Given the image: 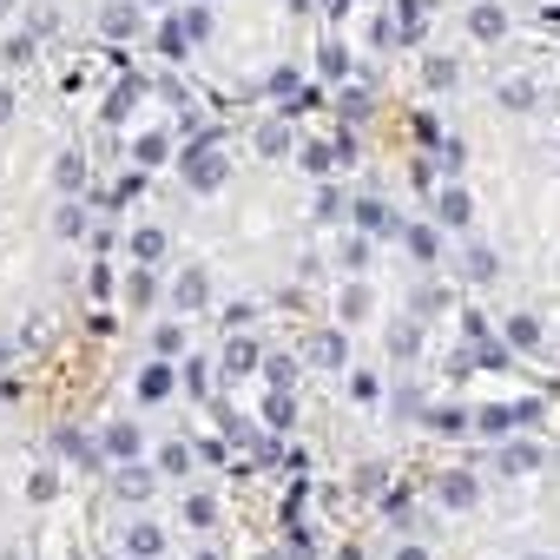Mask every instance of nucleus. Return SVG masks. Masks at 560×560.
<instances>
[{"label": "nucleus", "mask_w": 560, "mask_h": 560, "mask_svg": "<svg viewBox=\"0 0 560 560\" xmlns=\"http://www.w3.org/2000/svg\"><path fill=\"white\" fill-rule=\"evenodd\" d=\"M211 145H218V132H205V139H191V152H185V178H191L198 191H211V185H224V159H218Z\"/></svg>", "instance_id": "f257e3e1"}, {"label": "nucleus", "mask_w": 560, "mask_h": 560, "mask_svg": "<svg viewBox=\"0 0 560 560\" xmlns=\"http://www.w3.org/2000/svg\"><path fill=\"white\" fill-rule=\"evenodd\" d=\"M435 218H442V224H468V191H462V185H448V191L435 198Z\"/></svg>", "instance_id": "f03ea898"}, {"label": "nucleus", "mask_w": 560, "mask_h": 560, "mask_svg": "<svg viewBox=\"0 0 560 560\" xmlns=\"http://www.w3.org/2000/svg\"><path fill=\"white\" fill-rule=\"evenodd\" d=\"M106 455L132 462V455H139V429H132V422H113V429H106Z\"/></svg>", "instance_id": "7ed1b4c3"}, {"label": "nucleus", "mask_w": 560, "mask_h": 560, "mask_svg": "<svg viewBox=\"0 0 560 560\" xmlns=\"http://www.w3.org/2000/svg\"><path fill=\"white\" fill-rule=\"evenodd\" d=\"M185 40H191V27H185V14H178V21H165V34H159V54H165V60H185Z\"/></svg>", "instance_id": "20e7f679"}, {"label": "nucleus", "mask_w": 560, "mask_h": 560, "mask_svg": "<svg viewBox=\"0 0 560 560\" xmlns=\"http://www.w3.org/2000/svg\"><path fill=\"white\" fill-rule=\"evenodd\" d=\"M139 396H145V402L172 396V370H165V363H145V376H139Z\"/></svg>", "instance_id": "39448f33"}, {"label": "nucleus", "mask_w": 560, "mask_h": 560, "mask_svg": "<svg viewBox=\"0 0 560 560\" xmlns=\"http://www.w3.org/2000/svg\"><path fill=\"white\" fill-rule=\"evenodd\" d=\"M172 298H178V311H198V304H205V270H185Z\"/></svg>", "instance_id": "423d86ee"}, {"label": "nucleus", "mask_w": 560, "mask_h": 560, "mask_svg": "<svg viewBox=\"0 0 560 560\" xmlns=\"http://www.w3.org/2000/svg\"><path fill=\"white\" fill-rule=\"evenodd\" d=\"M422 21H429V8H422V0H396V27H402L409 40H422Z\"/></svg>", "instance_id": "0eeeda50"}, {"label": "nucleus", "mask_w": 560, "mask_h": 560, "mask_svg": "<svg viewBox=\"0 0 560 560\" xmlns=\"http://www.w3.org/2000/svg\"><path fill=\"white\" fill-rule=\"evenodd\" d=\"M402 237H409V257H416V264H435V231H429V224H409Z\"/></svg>", "instance_id": "6e6552de"}, {"label": "nucleus", "mask_w": 560, "mask_h": 560, "mask_svg": "<svg viewBox=\"0 0 560 560\" xmlns=\"http://www.w3.org/2000/svg\"><path fill=\"white\" fill-rule=\"evenodd\" d=\"M540 343V324L534 317H508V350H534Z\"/></svg>", "instance_id": "1a4fd4ad"}, {"label": "nucleus", "mask_w": 560, "mask_h": 560, "mask_svg": "<svg viewBox=\"0 0 560 560\" xmlns=\"http://www.w3.org/2000/svg\"><path fill=\"white\" fill-rule=\"evenodd\" d=\"M468 27H475L481 40H494V34L508 27V14H501V8H475V14H468Z\"/></svg>", "instance_id": "9d476101"}, {"label": "nucleus", "mask_w": 560, "mask_h": 560, "mask_svg": "<svg viewBox=\"0 0 560 560\" xmlns=\"http://www.w3.org/2000/svg\"><path fill=\"white\" fill-rule=\"evenodd\" d=\"M311 357H317L324 370H337V363H343V337H337V330H324V337L311 343Z\"/></svg>", "instance_id": "9b49d317"}, {"label": "nucleus", "mask_w": 560, "mask_h": 560, "mask_svg": "<svg viewBox=\"0 0 560 560\" xmlns=\"http://www.w3.org/2000/svg\"><path fill=\"white\" fill-rule=\"evenodd\" d=\"M534 462H540L534 442H508V448H501V468H508V475H521V468H534Z\"/></svg>", "instance_id": "f8f14e48"}, {"label": "nucleus", "mask_w": 560, "mask_h": 560, "mask_svg": "<svg viewBox=\"0 0 560 560\" xmlns=\"http://www.w3.org/2000/svg\"><path fill=\"white\" fill-rule=\"evenodd\" d=\"M442 501H448V508H468V501H475V475H448V481H442Z\"/></svg>", "instance_id": "ddd939ff"}, {"label": "nucleus", "mask_w": 560, "mask_h": 560, "mask_svg": "<svg viewBox=\"0 0 560 560\" xmlns=\"http://www.w3.org/2000/svg\"><path fill=\"white\" fill-rule=\"evenodd\" d=\"M159 250H165V231H139V237H132V257H139V264H152Z\"/></svg>", "instance_id": "4468645a"}, {"label": "nucleus", "mask_w": 560, "mask_h": 560, "mask_svg": "<svg viewBox=\"0 0 560 560\" xmlns=\"http://www.w3.org/2000/svg\"><path fill=\"white\" fill-rule=\"evenodd\" d=\"M429 429H442V435H462V429H468V416H462V409H429Z\"/></svg>", "instance_id": "2eb2a0df"}, {"label": "nucleus", "mask_w": 560, "mask_h": 560, "mask_svg": "<svg viewBox=\"0 0 560 560\" xmlns=\"http://www.w3.org/2000/svg\"><path fill=\"white\" fill-rule=\"evenodd\" d=\"M257 145H264V152H284V145H291V126H284V119H270V126L257 132Z\"/></svg>", "instance_id": "dca6fc26"}, {"label": "nucleus", "mask_w": 560, "mask_h": 560, "mask_svg": "<svg viewBox=\"0 0 560 560\" xmlns=\"http://www.w3.org/2000/svg\"><path fill=\"white\" fill-rule=\"evenodd\" d=\"M132 21H139V8H126V0L106 8V34H132Z\"/></svg>", "instance_id": "f3484780"}, {"label": "nucleus", "mask_w": 560, "mask_h": 560, "mask_svg": "<svg viewBox=\"0 0 560 560\" xmlns=\"http://www.w3.org/2000/svg\"><path fill=\"white\" fill-rule=\"evenodd\" d=\"M317 67H324L330 80H343V73H350V54H343V47H324V54H317Z\"/></svg>", "instance_id": "a211bd4d"}, {"label": "nucleus", "mask_w": 560, "mask_h": 560, "mask_svg": "<svg viewBox=\"0 0 560 560\" xmlns=\"http://www.w3.org/2000/svg\"><path fill=\"white\" fill-rule=\"evenodd\" d=\"M60 185H67V191H73V185H86V159H73V152H67V159H60Z\"/></svg>", "instance_id": "6ab92c4d"}, {"label": "nucleus", "mask_w": 560, "mask_h": 560, "mask_svg": "<svg viewBox=\"0 0 560 560\" xmlns=\"http://www.w3.org/2000/svg\"><path fill=\"white\" fill-rule=\"evenodd\" d=\"M357 218H363V224H370V231H389V211H383V205H376V198H363V205H357Z\"/></svg>", "instance_id": "aec40b11"}, {"label": "nucleus", "mask_w": 560, "mask_h": 560, "mask_svg": "<svg viewBox=\"0 0 560 560\" xmlns=\"http://www.w3.org/2000/svg\"><path fill=\"white\" fill-rule=\"evenodd\" d=\"M389 350H396V357H416V324H396V330H389Z\"/></svg>", "instance_id": "412c9836"}, {"label": "nucleus", "mask_w": 560, "mask_h": 560, "mask_svg": "<svg viewBox=\"0 0 560 560\" xmlns=\"http://www.w3.org/2000/svg\"><path fill=\"white\" fill-rule=\"evenodd\" d=\"M119 494H132V501H139V494H152V475H139V468H126V475H119Z\"/></svg>", "instance_id": "4be33fe9"}, {"label": "nucleus", "mask_w": 560, "mask_h": 560, "mask_svg": "<svg viewBox=\"0 0 560 560\" xmlns=\"http://www.w3.org/2000/svg\"><path fill=\"white\" fill-rule=\"evenodd\" d=\"M211 514H218V508H211L205 494H191V501H185V521H191V527H211Z\"/></svg>", "instance_id": "5701e85b"}, {"label": "nucleus", "mask_w": 560, "mask_h": 560, "mask_svg": "<svg viewBox=\"0 0 560 560\" xmlns=\"http://www.w3.org/2000/svg\"><path fill=\"white\" fill-rule=\"evenodd\" d=\"M159 547H165L159 527H132V553H159Z\"/></svg>", "instance_id": "b1692460"}, {"label": "nucleus", "mask_w": 560, "mask_h": 560, "mask_svg": "<svg viewBox=\"0 0 560 560\" xmlns=\"http://www.w3.org/2000/svg\"><path fill=\"white\" fill-rule=\"evenodd\" d=\"M159 159H165V139H159V132H145V139H139V165H159Z\"/></svg>", "instance_id": "393cba45"}, {"label": "nucleus", "mask_w": 560, "mask_h": 560, "mask_svg": "<svg viewBox=\"0 0 560 560\" xmlns=\"http://www.w3.org/2000/svg\"><path fill=\"white\" fill-rule=\"evenodd\" d=\"M250 363H257V357H250V343H231V357H224V370H231V376H244Z\"/></svg>", "instance_id": "a878e982"}, {"label": "nucleus", "mask_w": 560, "mask_h": 560, "mask_svg": "<svg viewBox=\"0 0 560 560\" xmlns=\"http://www.w3.org/2000/svg\"><path fill=\"white\" fill-rule=\"evenodd\" d=\"M291 376H298V363H291V357H270V383H277V389H291Z\"/></svg>", "instance_id": "bb28decb"}, {"label": "nucleus", "mask_w": 560, "mask_h": 560, "mask_svg": "<svg viewBox=\"0 0 560 560\" xmlns=\"http://www.w3.org/2000/svg\"><path fill=\"white\" fill-rule=\"evenodd\" d=\"M270 429H291V402H284V389L270 396Z\"/></svg>", "instance_id": "cd10ccee"}, {"label": "nucleus", "mask_w": 560, "mask_h": 560, "mask_svg": "<svg viewBox=\"0 0 560 560\" xmlns=\"http://www.w3.org/2000/svg\"><path fill=\"white\" fill-rule=\"evenodd\" d=\"M429 86H455V60H429Z\"/></svg>", "instance_id": "c85d7f7f"}, {"label": "nucleus", "mask_w": 560, "mask_h": 560, "mask_svg": "<svg viewBox=\"0 0 560 560\" xmlns=\"http://www.w3.org/2000/svg\"><path fill=\"white\" fill-rule=\"evenodd\" d=\"M152 343H159V357H172V350H178V343H185V337H178V324H165V330H159V337H152Z\"/></svg>", "instance_id": "c756f323"}, {"label": "nucleus", "mask_w": 560, "mask_h": 560, "mask_svg": "<svg viewBox=\"0 0 560 560\" xmlns=\"http://www.w3.org/2000/svg\"><path fill=\"white\" fill-rule=\"evenodd\" d=\"M159 462H165V468H172V475H178V468H185V462H191V448H185V442H172V448H165V455H159Z\"/></svg>", "instance_id": "7c9ffc66"}, {"label": "nucleus", "mask_w": 560, "mask_h": 560, "mask_svg": "<svg viewBox=\"0 0 560 560\" xmlns=\"http://www.w3.org/2000/svg\"><path fill=\"white\" fill-rule=\"evenodd\" d=\"M396 560H429V553H422V547H402V553H396Z\"/></svg>", "instance_id": "2f4dec72"}, {"label": "nucleus", "mask_w": 560, "mask_h": 560, "mask_svg": "<svg viewBox=\"0 0 560 560\" xmlns=\"http://www.w3.org/2000/svg\"><path fill=\"white\" fill-rule=\"evenodd\" d=\"M8 113H14V93H0V119H8Z\"/></svg>", "instance_id": "473e14b6"}, {"label": "nucleus", "mask_w": 560, "mask_h": 560, "mask_svg": "<svg viewBox=\"0 0 560 560\" xmlns=\"http://www.w3.org/2000/svg\"><path fill=\"white\" fill-rule=\"evenodd\" d=\"M145 8H165V0H145Z\"/></svg>", "instance_id": "72a5a7b5"}, {"label": "nucleus", "mask_w": 560, "mask_h": 560, "mask_svg": "<svg viewBox=\"0 0 560 560\" xmlns=\"http://www.w3.org/2000/svg\"><path fill=\"white\" fill-rule=\"evenodd\" d=\"M132 560H152V553H132Z\"/></svg>", "instance_id": "f704fd0d"}, {"label": "nucleus", "mask_w": 560, "mask_h": 560, "mask_svg": "<svg viewBox=\"0 0 560 560\" xmlns=\"http://www.w3.org/2000/svg\"><path fill=\"white\" fill-rule=\"evenodd\" d=\"M198 560H211V553H198Z\"/></svg>", "instance_id": "c9c22d12"}, {"label": "nucleus", "mask_w": 560, "mask_h": 560, "mask_svg": "<svg viewBox=\"0 0 560 560\" xmlns=\"http://www.w3.org/2000/svg\"><path fill=\"white\" fill-rule=\"evenodd\" d=\"M534 560H547V553H534Z\"/></svg>", "instance_id": "e433bc0d"}]
</instances>
